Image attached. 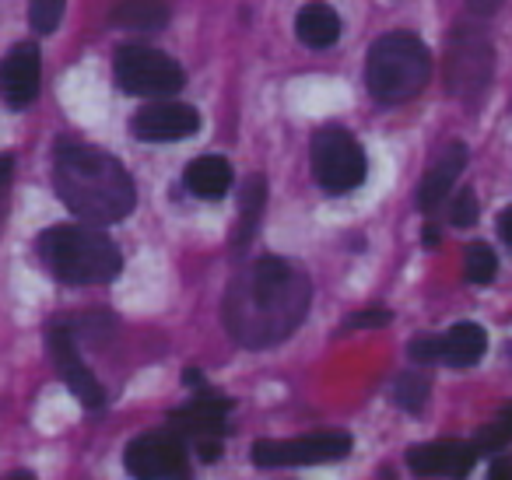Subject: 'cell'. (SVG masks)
<instances>
[{"label":"cell","instance_id":"27","mask_svg":"<svg viewBox=\"0 0 512 480\" xmlns=\"http://www.w3.org/2000/svg\"><path fill=\"white\" fill-rule=\"evenodd\" d=\"M197 452H200V459H204V463H218V456H221V438H200Z\"/></svg>","mask_w":512,"mask_h":480},{"label":"cell","instance_id":"23","mask_svg":"<svg viewBox=\"0 0 512 480\" xmlns=\"http://www.w3.org/2000/svg\"><path fill=\"white\" fill-rule=\"evenodd\" d=\"M498 277V256L484 242H470L467 246V281L474 284H491Z\"/></svg>","mask_w":512,"mask_h":480},{"label":"cell","instance_id":"26","mask_svg":"<svg viewBox=\"0 0 512 480\" xmlns=\"http://www.w3.org/2000/svg\"><path fill=\"white\" fill-rule=\"evenodd\" d=\"M411 354L414 361H435L442 358V337H432V333H421V337L411 340Z\"/></svg>","mask_w":512,"mask_h":480},{"label":"cell","instance_id":"4","mask_svg":"<svg viewBox=\"0 0 512 480\" xmlns=\"http://www.w3.org/2000/svg\"><path fill=\"white\" fill-rule=\"evenodd\" d=\"M432 78V53L411 32H390L369 50L365 85L379 106L411 102Z\"/></svg>","mask_w":512,"mask_h":480},{"label":"cell","instance_id":"5","mask_svg":"<svg viewBox=\"0 0 512 480\" xmlns=\"http://www.w3.org/2000/svg\"><path fill=\"white\" fill-rule=\"evenodd\" d=\"M365 151L344 127H323L313 137V179L323 193L344 197L365 183Z\"/></svg>","mask_w":512,"mask_h":480},{"label":"cell","instance_id":"29","mask_svg":"<svg viewBox=\"0 0 512 480\" xmlns=\"http://www.w3.org/2000/svg\"><path fill=\"white\" fill-rule=\"evenodd\" d=\"M488 480H512V459L509 456H498L488 470Z\"/></svg>","mask_w":512,"mask_h":480},{"label":"cell","instance_id":"33","mask_svg":"<svg viewBox=\"0 0 512 480\" xmlns=\"http://www.w3.org/2000/svg\"><path fill=\"white\" fill-rule=\"evenodd\" d=\"M425 246H428V249L439 246V228H432V225L425 228Z\"/></svg>","mask_w":512,"mask_h":480},{"label":"cell","instance_id":"20","mask_svg":"<svg viewBox=\"0 0 512 480\" xmlns=\"http://www.w3.org/2000/svg\"><path fill=\"white\" fill-rule=\"evenodd\" d=\"M264 204H267V179L264 176H249L242 183V221L235 228V249H246L253 242L260 218H264Z\"/></svg>","mask_w":512,"mask_h":480},{"label":"cell","instance_id":"28","mask_svg":"<svg viewBox=\"0 0 512 480\" xmlns=\"http://www.w3.org/2000/svg\"><path fill=\"white\" fill-rule=\"evenodd\" d=\"M386 323H390V312H386V309L362 312V316L351 319V326H386Z\"/></svg>","mask_w":512,"mask_h":480},{"label":"cell","instance_id":"32","mask_svg":"<svg viewBox=\"0 0 512 480\" xmlns=\"http://www.w3.org/2000/svg\"><path fill=\"white\" fill-rule=\"evenodd\" d=\"M11 169H15V158L11 155H0V186L11 179Z\"/></svg>","mask_w":512,"mask_h":480},{"label":"cell","instance_id":"8","mask_svg":"<svg viewBox=\"0 0 512 480\" xmlns=\"http://www.w3.org/2000/svg\"><path fill=\"white\" fill-rule=\"evenodd\" d=\"M491 60H495V53H491V43L481 29H474V25L456 29L453 39H449V60H446L449 92L456 99H477L491 81Z\"/></svg>","mask_w":512,"mask_h":480},{"label":"cell","instance_id":"10","mask_svg":"<svg viewBox=\"0 0 512 480\" xmlns=\"http://www.w3.org/2000/svg\"><path fill=\"white\" fill-rule=\"evenodd\" d=\"M200 130V113L186 102H169L158 99L148 102L144 109H137L130 120V134L137 141L148 144H165V141H186Z\"/></svg>","mask_w":512,"mask_h":480},{"label":"cell","instance_id":"17","mask_svg":"<svg viewBox=\"0 0 512 480\" xmlns=\"http://www.w3.org/2000/svg\"><path fill=\"white\" fill-rule=\"evenodd\" d=\"M295 32H299V39L309 50H327V46H334L341 39V18L323 0H309L306 8L299 11V18H295Z\"/></svg>","mask_w":512,"mask_h":480},{"label":"cell","instance_id":"12","mask_svg":"<svg viewBox=\"0 0 512 480\" xmlns=\"http://www.w3.org/2000/svg\"><path fill=\"white\" fill-rule=\"evenodd\" d=\"M50 354H53V361H57L60 375H64L67 389H71L88 410H99L102 403H106V393H102L99 379L88 372L85 361L78 358V347H74V337L67 333V326L50 330Z\"/></svg>","mask_w":512,"mask_h":480},{"label":"cell","instance_id":"9","mask_svg":"<svg viewBox=\"0 0 512 480\" xmlns=\"http://www.w3.org/2000/svg\"><path fill=\"white\" fill-rule=\"evenodd\" d=\"M186 445L176 431H148L137 435L123 452V466L134 480H165L183 470Z\"/></svg>","mask_w":512,"mask_h":480},{"label":"cell","instance_id":"3","mask_svg":"<svg viewBox=\"0 0 512 480\" xmlns=\"http://www.w3.org/2000/svg\"><path fill=\"white\" fill-rule=\"evenodd\" d=\"M39 260L67 284H106L123 270V256L102 232L85 225H53L36 242Z\"/></svg>","mask_w":512,"mask_h":480},{"label":"cell","instance_id":"21","mask_svg":"<svg viewBox=\"0 0 512 480\" xmlns=\"http://www.w3.org/2000/svg\"><path fill=\"white\" fill-rule=\"evenodd\" d=\"M428 379L425 375H414V372H404L397 382H393V400H397L400 410H407V414H421L428 403Z\"/></svg>","mask_w":512,"mask_h":480},{"label":"cell","instance_id":"24","mask_svg":"<svg viewBox=\"0 0 512 480\" xmlns=\"http://www.w3.org/2000/svg\"><path fill=\"white\" fill-rule=\"evenodd\" d=\"M64 4L67 0H29V22L39 36H50L57 32L60 18H64Z\"/></svg>","mask_w":512,"mask_h":480},{"label":"cell","instance_id":"19","mask_svg":"<svg viewBox=\"0 0 512 480\" xmlns=\"http://www.w3.org/2000/svg\"><path fill=\"white\" fill-rule=\"evenodd\" d=\"M113 22L120 29L155 32L169 22V0H120L113 11Z\"/></svg>","mask_w":512,"mask_h":480},{"label":"cell","instance_id":"31","mask_svg":"<svg viewBox=\"0 0 512 480\" xmlns=\"http://www.w3.org/2000/svg\"><path fill=\"white\" fill-rule=\"evenodd\" d=\"M467 4H470L474 15H491V11L502 8V0H467Z\"/></svg>","mask_w":512,"mask_h":480},{"label":"cell","instance_id":"22","mask_svg":"<svg viewBox=\"0 0 512 480\" xmlns=\"http://www.w3.org/2000/svg\"><path fill=\"white\" fill-rule=\"evenodd\" d=\"M512 442V403L509 407H502V414L495 417L491 424H484L481 431H477L474 438V452L481 456V452H498L502 445Z\"/></svg>","mask_w":512,"mask_h":480},{"label":"cell","instance_id":"35","mask_svg":"<svg viewBox=\"0 0 512 480\" xmlns=\"http://www.w3.org/2000/svg\"><path fill=\"white\" fill-rule=\"evenodd\" d=\"M165 480H190V473H186V466H183V470H176L172 477H165Z\"/></svg>","mask_w":512,"mask_h":480},{"label":"cell","instance_id":"34","mask_svg":"<svg viewBox=\"0 0 512 480\" xmlns=\"http://www.w3.org/2000/svg\"><path fill=\"white\" fill-rule=\"evenodd\" d=\"M4 480H36V473H29V470H15V473H8Z\"/></svg>","mask_w":512,"mask_h":480},{"label":"cell","instance_id":"18","mask_svg":"<svg viewBox=\"0 0 512 480\" xmlns=\"http://www.w3.org/2000/svg\"><path fill=\"white\" fill-rule=\"evenodd\" d=\"M488 351V333L477 323H460L442 337V358L453 368H470Z\"/></svg>","mask_w":512,"mask_h":480},{"label":"cell","instance_id":"15","mask_svg":"<svg viewBox=\"0 0 512 480\" xmlns=\"http://www.w3.org/2000/svg\"><path fill=\"white\" fill-rule=\"evenodd\" d=\"M463 165H467V144H449L439 155V162L428 169L425 183H421V190H418V200L425 211H432V207H439L442 200H446V193L453 190V183L460 179Z\"/></svg>","mask_w":512,"mask_h":480},{"label":"cell","instance_id":"6","mask_svg":"<svg viewBox=\"0 0 512 480\" xmlns=\"http://www.w3.org/2000/svg\"><path fill=\"white\" fill-rule=\"evenodd\" d=\"M116 85L127 95H141V99H162V95H176L186 85L183 67L162 50L151 46H120L113 60Z\"/></svg>","mask_w":512,"mask_h":480},{"label":"cell","instance_id":"14","mask_svg":"<svg viewBox=\"0 0 512 480\" xmlns=\"http://www.w3.org/2000/svg\"><path fill=\"white\" fill-rule=\"evenodd\" d=\"M225 417H228V400H221V396H197V400L172 410L169 424L179 438H186V435L221 438L225 435Z\"/></svg>","mask_w":512,"mask_h":480},{"label":"cell","instance_id":"2","mask_svg":"<svg viewBox=\"0 0 512 480\" xmlns=\"http://www.w3.org/2000/svg\"><path fill=\"white\" fill-rule=\"evenodd\" d=\"M57 197L88 225H116L137 204L130 172L113 155L88 144H60L53 162Z\"/></svg>","mask_w":512,"mask_h":480},{"label":"cell","instance_id":"7","mask_svg":"<svg viewBox=\"0 0 512 480\" xmlns=\"http://www.w3.org/2000/svg\"><path fill=\"white\" fill-rule=\"evenodd\" d=\"M351 452L348 431H313L302 438H264L253 445V463L260 470H278V466H316V463H337Z\"/></svg>","mask_w":512,"mask_h":480},{"label":"cell","instance_id":"30","mask_svg":"<svg viewBox=\"0 0 512 480\" xmlns=\"http://www.w3.org/2000/svg\"><path fill=\"white\" fill-rule=\"evenodd\" d=\"M498 235H502V242L512 249V207H505V211L498 214Z\"/></svg>","mask_w":512,"mask_h":480},{"label":"cell","instance_id":"1","mask_svg":"<svg viewBox=\"0 0 512 480\" xmlns=\"http://www.w3.org/2000/svg\"><path fill=\"white\" fill-rule=\"evenodd\" d=\"M313 302L309 277L281 256H260L235 274L225 295V330L249 351L288 340Z\"/></svg>","mask_w":512,"mask_h":480},{"label":"cell","instance_id":"16","mask_svg":"<svg viewBox=\"0 0 512 480\" xmlns=\"http://www.w3.org/2000/svg\"><path fill=\"white\" fill-rule=\"evenodd\" d=\"M183 183L193 197L200 200H221L232 186V165L225 162L221 155H204V158H193L183 172Z\"/></svg>","mask_w":512,"mask_h":480},{"label":"cell","instance_id":"11","mask_svg":"<svg viewBox=\"0 0 512 480\" xmlns=\"http://www.w3.org/2000/svg\"><path fill=\"white\" fill-rule=\"evenodd\" d=\"M39 78H43V60L36 43H18L8 57L0 60V99L8 109H25L36 102Z\"/></svg>","mask_w":512,"mask_h":480},{"label":"cell","instance_id":"13","mask_svg":"<svg viewBox=\"0 0 512 480\" xmlns=\"http://www.w3.org/2000/svg\"><path fill=\"white\" fill-rule=\"evenodd\" d=\"M477 463L474 445L467 442H425L407 452V466L418 477H467Z\"/></svg>","mask_w":512,"mask_h":480},{"label":"cell","instance_id":"25","mask_svg":"<svg viewBox=\"0 0 512 480\" xmlns=\"http://www.w3.org/2000/svg\"><path fill=\"white\" fill-rule=\"evenodd\" d=\"M449 221L456 228H470L477 221V197L474 190H460V197L453 200V211H449Z\"/></svg>","mask_w":512,"mask_h":480}]
</instances>
